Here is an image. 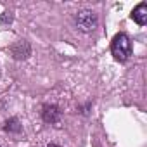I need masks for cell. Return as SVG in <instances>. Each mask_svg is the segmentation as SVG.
Returning a JSON list of instances; mask_svg holds the SVG:
<instances>
[{
	"mask_svg": "<svg viewBox=\"0 0 147 147\" xmlns=\"http://www.w3.org/2000/svg\"><path fill=\"white\" fill-rule=\"evenodd\" d=\"M111 52H113V55H114L116 61H119V62L128 61L130 55H131V42H130L128 35H125V33H118V35L113 38Z\"/></svg>",
	"mask_w": 147,
	"mask_h": 147,
	"instance_id": "6da1fadb",
	"label": "cell"
},
{
	"mask_svg": "<svg viewBox=\"0 0 147 147\" xmlns=\"http://www.w3.org/2000/svg\"><path fill=\"white\" fill-rule=\"evenodd\" d=\"M31 54V47L26 40H19L14 47H12V55L14 59H26Z\"/></svg>",
	"mask_w": 147,
	"mask_h": 147,
	"instance_id": "5b68a950",
	"label": "cell"
},
{
	"mask_svg": "<svg viewBox=\"0 0 147 147\" xmlns=\"http://www.w3.org/2000/svg\"><path fill=\"white\" fill-rule=\"evenodd\" d=\"M42 118L45 123H57L61 119V111L57 106L50 104V106H43L42 109Z\"/></svg>",
	"mask_w": 147,
	"mask_h": 147,
	"instance_id": "3957f363",
	"label": "cell"
},
{
	"mask_svg": "<svg viewBox=\"0 0 147 147\" xmlns=\"http://www.w3.org/2000/svg\"><path fill=\"white\" fill-rule=\"evenodd\" d=\"M47 147H61V145H57V144H49Z\"/></svg>",
	"mask_w": 147,
	"mask_h": 147,
	"instance_id": "ba28073f",
	"label": "cell"
},
{
	"mask_svg": "<svg viewBox=\"0 0 147 147\" xmlns=\"http://www.w3.org/2000/svg\"><path fill=\"white\" fill-rule=\"evenodd\" d=\"M131 19L138 24V26H144L147 23V4L145 2H140L133 11H131Z\"/></svg>",
	"mask_w": 147,
	"mask_h": 147,
	"instance_id": "277c9868",
	"label": "cell"
},
{
	"mask_svg": "<svg viewBox=\"0 0 147 147\" xmlns=\"http://www.w3.org/2000/svg\"><path fill=\"white\" fill-rule=\"evenodd\" d=\"M75 23H76V28L83 33H92L97 24H99V18L94 11H80L75 18Z\"/></svg>",
	"mask_w": 147,
	"mask_h": 147,
	"instance_id": "7a4b0ae2",
	"label": "cell"
},
{
	"mask_svg": "<svg viewBox=\"0 0 147 147\" xmlns=\"http://www.w3.org/2000/svg\"><path fill=\"white\" fill-rule=\"evenodd\" d=\"M12 21V16H9V12H5L4 16H0V23H11Z\"/></svg>",
	"mask_w": 147,
	"mask_h": 147,
	"instance_id": "52a82bcc",
	"label": "cell"
},
{
	"mask_svg": "<svg viewBox=\"0 0 147 147\" xmlns=\"http://www.w3.org/2000/svg\"><path fill=\"white\" fill-rule=\"evenodd\" d=\"M4 130H5V131H14V133H19V131H21V125H19V121H18L16 118H12V119H9V121L5 123Z\"/></svg>",
	"mask_w": 147,
	"mask_h": 147,
	"instance_id": "8992f818",
	"label": "cell"
}]
</instances>
